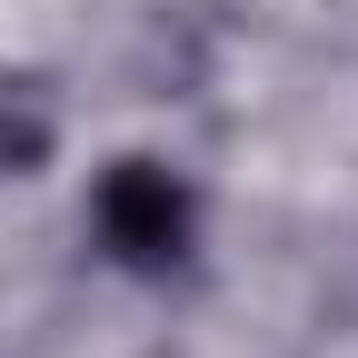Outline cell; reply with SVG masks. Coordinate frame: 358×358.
Instances as JSON below:
<instances>
[{
    "mask_svg": "<svg viewBox=\"0 0 358 358\" xmlns=\"http://www.w3.org/2000/svg\"><path fill=\"white\" fill-rule=\"evenodd\" d=\"M50 159V100L30 80H0V179H30Z\"/></svg>",
    "mask_w": 358,
    "mask_h": 358,
    "instance_id": "7a4b0ae2",
    "label": "cell"
},
{
    "mask_svg": "<svg viewBox=\"0 0 358 358\" xmlns=\"http://www.w3.org/2000/svg\"><path fill=\"white\" fill-rule=\"evenodd\" d=\"M90 229H100V249L120 268H179L189 259V229H199L189 179L159 169V159H120L100 179V199H90Z\"/></svg>",
    "mask_w": 358,
    "mask_h": 358,
    "instance_id": "6da1fadb",
    "label": "cell"
}]
</instances>
